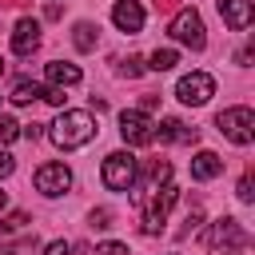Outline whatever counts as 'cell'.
Returning <instances> with one entry per match:
<instances>
[{"mask_svg":"<svg viewBox=\"0 0 255 255\" xmlns=\"http://www.w3.org/2000/svg\"><path fill=\"white\" fill-rule=\"evenodd\" d=\"M207 247H211V251H243V247H247V231L239 227V219L223 215V219L211 223V231H207Z\"/></svg>","mask_w":255,"mask_h":255,"instance_id":"8992f818","label":"cell"},{"mask_svg":"<svg viewBox=\"0 0 255 255\" xmlns=\"http://www.w3.org/2000/svg\"><path fill=\"white\" fill-rule=\"evenodd\" d=\"M44 96V88L36 84V80H16V88H12V104H32V100H40Z\"/></svg>","mask_w":255,"mask_h":255,"instance_id":"e0dca14e","label":"cell"},{"mask_svg":"<svg viewBox=\"0 0 255 255\" xmlns=\"http://www.w3.org/2000/svg\"><path fill=\"white\" fill-rule=\"evenodd\" d=\"M12 171H16V159H12L8 151H0V179H8Z\"/></svg>","mask_w":255,"mask_h":255,"instance_id":"83f0119b","label":"cell"},{"mask_svg":"<svg viewBox=\"0 0 255 255\" xmlns=\"http://www.w3.org/2000/svg\"><path fill=\"white\" fill-rule=\"evenodd\" d=\"M155 139H163V143H195L199 128H187L183 120H163V124H155Z\"/></svg>","mask_w":255,"mask_h":255,"instance_id":"7c38bea8","label":"cell"},{"mask_svg":"<svg viewBox=\"0 0 255 255\" xmlns=\"http://www.w3.org/2000/svg\"><path fill=\"white\" fill-rule=\"evenodd\" d=\"M175 96L183 100V104H207L211 96H215V80L207 76V72H191V76H183L179 84H175Z\"/></svg>","mask_w":255,"mask_h":255,"instance_id":"9c48e42d","label":"cell"},{"mask_svg":"<svg viewBox=\"0 0 255 255\" xmlns=\"http://www.w3.org/2000/svg\"><path fill=\"white\" fill-rule=\"evenodd\" d=\"M179 44H187L191 52H203L207 48V36H203V20H199V12L195 8H183V12H175V20H171V28H167Z\"/></svg>","mask_w":255,"mask_h":255,"instance_id":"5b68a950","label":"cell"},{"mask_svg":"<svg viewBox=\"0 0 255 255\" xmlns=\"http://www.w3.org/2000/svg\"><path fill=\"white\" fill-rule=\"evenodd\" d=\"M199 227H203V207H191V211L183 215V227L175 231V239H187V235H195Z\"/></svg>","mask_w":255,"mask_h":255,"instance_id":"d6986e66","label":"cell"},{"mask_svg":"<svg viewBox=\"0 0 255 255\" xmlns=\"http://www.w3.org/2000/svg\"><path fill=\"white\" fill-rule=\"evenodd\" d=\"M139 72H143V64H139V56H128V60H124V76H131V80H135Z\"/></svg>","mask_w":255,"mask_h":255,"instance_id":"cb8c5ba5","label":"cell"},{"mask_svg":"<svg viewBox=\"0 0 255 255\" xmlns=\"http://www.w3.org/2000/svg\"><path fill=\"white\" fill-rule=\"evenodd\" d=\"M219 171H223V159H219L215 151H195V159H191V179L207 183V179H215Z\"/></svg>","mask_w":255,"mask_h":255,"instance_id":"5bb4252c","label":"cell"},{"mask_svg":"<svg viewBox=\"0 0 255 255\" xmlns=\"http://www.w3.org/2000/svg\"><path fill=\"white\" fill-rule=\"evenodd\" d=\"M20 135H28V139H40V135H44V124H28V128H20Z\"/></svg>","mask_w":255,"mask_h":255,"instance_id":"f546056e","label":"cell"},{"mask_svg":"<svg viewBox=\"0 0 255 255\" xmlns=\"http://www.w3.org/2000/svg\"><path fill=\"white\" fill-rule=\"evenodd\" d=\"M175 64H179V56H175L171 48H155V52H151V60H147V68H151V72H171Z\"/></svg>","mask_w":255,"mask_h":255,"instance_id":"ac0fdd59","label":"cell"},{"mask_svg":"<svg viewBox=\"0 0 255 255\" xmlns=\"http://www.w3.org/2000/svg\"><path fill=\"white\" fill-rule=\"evenodd\" d=\"M175 199H179V191H175L171 183L151 187V199H147V207H143V231H147V235L163 231V219H167V211H171Z\"/></svg>","mask_w":255,"mask_h":255,"instance_id":"277c9868","label":"cell"},{"mask_svg":"<svg viewBox=\"0 0 255 255\" xmlns=\"http://www.w3.org/2000/svg\"><path fill=\"white\" fill-rule=\"evenodd\" d=\"M44 76L52 80V88H72V84H80V68H76V64H64V60H52V64L44 68Z\"/></svg>","mask_w":255,"mask_h":255,"instance_id":"9a60e30c","label":"cell"},{"mask_svg":"<svg viewBox=\"0 0 255 255\" xmlns=\"http://www.w3.org/2000/svg\"><path fill=\"white\" fill-rule=\"evenodd\" d=\"M112 24H116L120 32H128V36H135V32L143 28V4H139V0H116Z\"/></svg>","mask_w":255,"mask_h":255,"instance_id":"30bf717a","label":"cell"},{"mask_svg":"<svg viewBox=\"0 0 255 255\" xmlns=\"http://www.w3.org/2000/svg\"><path fill=\"white\" fill-rule=\"evenodd\" d=\"M36 251V235H24L20 243H4L0 247V255H32Z\"/></svg>","mask_w":255,"mask_h":255,"instance_id":"ffe728a7","label":"cell"},{"mask_svg":"<svg viewBox=\"0 0 255 255\" xmlns=\"http://www.w3.org/2000/svg\"><path fill=\"white\" fill-rule=\"evenodd\" d=\"M215 128H219L231 143L247 147V143L255 139V112H251L247 104H239V108H223V112L215 116Z\"/></svg>","mask_w":255,"mask_h":255,"instance_id":"7a4b0ae2","label":"cell"},{"mask_svg":"<svg viewBox=\"0 0 255 255\" xmlns=\"http://www.w3.org/2000/svg\"><path fill=\"white\" fill-rule=\"evenodd\" d=\"M16 135H20V124L12 116H0V143H12Z\"/></svg>","mask_w":255,"mask_h":255,"instance_id":"7402d4cb","label":"cell"},{"mask_svg":"<svg viewBox=\"0 0 255 255\" xmlns=\"http://www.w3.org/2000/svg\"><path fill=\"white\" fill-rule=\"evenodd\" d=\"M32 183H36L40 195H64L72 187V171H68V163H40Z\"/></svg>","mask_w":255,"mask_h":255,"instance_id":"ba28073f","label":"cell"},{"mask_svg":"<svg viewBox=\"0 0 255 255\" xmlns=\"http://www.w3.org/2000/svg\"><path fill=\"white\" fill-rule=\"evenodd\" d=\"M219 16L227 20V28L247 32L251 28V0H219Z\"/></svg>","mask_w":255,"mask_h":255,"instance_id":"4fadbf2b","label":"cell"},{"mask_svg":"<svg viewBox=\"0 0 255 255\" xmlns=\"http://www.w3.org/2000/svg\"><path fill=\"white\" fill-rule=\"evenodd\" d=\"M0 72H4V64H0Z\"/></svg>","mask_w":255,"mask_h":255,"instance_id":"1f68e13d","label":"cell"},{"mask_svg":"<svg viewBox=\"0 0 255 255\" xmlns=\"http://www.w3.org/2000/svg\"><path fill=\"white\" fill-rule=\"evenodd\" d=\"M120 135H124V143L147 147V143H155V124L147 120V112H120Z\"/></svg>","mask_w":255,"mask_h":255,"instance_id":"52a82bcc","label":"cell"},{"mask_svg":"<svg viewBox=\"0 0 255 255\" xmlns=\"http://www.w3.org/2000/svg\"><path fill=\"white\" fill-rule=\"evenodd\" d=\"M104 183L112 187V191H131L135 187V155L131 151H112L108 159H104Z\"/></svg>","mask_w":255,"mask_h":255,"instance_id":"3957f363","label":"cell"},{"mask_svg":"<svg viewBox=\"0 0 255 255\" xmlns=\"http://www.w3.org/2000/svg\"><path fill=\"white\" fill-rule=\"evenodd\" d=\"M36 48H40V24L32 16L16 20V28H12V52L16 56H32Z\"/></svg>","mask_w":255,"mask_h":255,"instance_id":"8fae6325","label":"cell"},{"mask_svg":"<svg viewBox=\"0 0 255 255\" xmlns=\"http://www.w3.org/2000/svg\"><path fill=\"white\" fill-rule=\"evenodd\" d=\"M40 100H48V104H56V108H60L68 96H64V88H44V96H40Z\"/></svg>","mask_w":255,"mask_h":255,"instance_id":"d4e9b609","label":"cell"},{"mask_svg":"<svg viewBox=\"0 0 255 255\" xmlns=\"http://www.w3.org/2000/svg\"><path fill=\"white\" fill-rule=\"evenodd\" d=\"M96 255H128V247H124V243H100Z\"/></svg>","mask_w":255,"mask_h":255,"instance_id":"4316f807","label":"cell"},{"mask_svg":"<svg viewBox=\"0 0 255 255\" xmlns=\"http://www.w3.org/2000/svg\"><path fill=\"white\" fill-rule=\"evenodd\" d=\"M92 227H112V211L108 207H96L92 211Z\"/></svg>","mask_w":255,"mask_h":255,"instance_id":"603a6c76","label":"cell"},{"mask_svg":"<svg viewBox=\"0 0 255 255\" xmlns=\"http://www.w3.org/2000/svg\"><path fill=\"white\" fill-rule=\"evenodd\" d=\"M4 203H8V191H0V207H4Z\"/></svg>","mask_w":255,"mask_h":255,"instance_id":"4dcf8cb0","label":"cell"},{"mask_svg":"<svg viewBox=\"0 0 255 255\" xmlns=\"http://www.w3.org/2000/svg\"><path fill=\"white\" fill-rule=\"evenodd\" d=\"M96 36H100V28H96V24H88V20H80V24L72 28V40H76V48H80V52H92V48H96Z\"/></svg>","mask_w":255,"mask_h":255,"instance_id":"2e32d148","label":"cell"},{"mask_svg":"<svg viewBox=\"0 0 255 255\" xmlns=\"http://www.w3.org/2000/svg\"><path fill=\"white\" fill-rule=\"evenodd\" d=\"M48 135L56 147L72 151V147H84L96 139V120H92V112H60V120L52 124Z\"/></svg>","mask_w":255,"mask_h":255,"instance_id":"6da1fadb","label":"cell"},{"mask_svg":"<svg viewBox=\"0 0 255 255\" xmlns=\"http://www.w3.org/2000/svg\"><path fill=\"white\" fill-rule=\"evenodd\" d=\"M68 251H72V247H68L64 239H52V243L44 247V255H68Z\"/></svg>","mask_w":255,"mask_h":255,"instance_id":"f1b7e54d","label":"cell"},{"mask_svg":"<svg viewBox=\"0 0 255 255\" xmlns=\"http://www.w3.org/2000/svg\"><path fill=\"white\" fill-rule=\"evenodd\" d=\"M235 191H239V199H243V203H251V199H255V191H251V175H243Z\"/></svg>","mask_w":255,"mask_h":255,"instance_id":"484cf974","label":"cell"},{"mask_svg":"<svg viewBox=\"0 0 255 255\" xmlns=\"http://www.w3.org/2000/svg\"><path fill=\"white\" fill-rule=\"evenodd\" d=\"M24 223H28V211H8V215L0 219V231L8 235V231H20Z\"/></svg>","mask_w":255,"mask_h":255,"instance_id":"44dd1931","label":"cell"}]
</instances>
